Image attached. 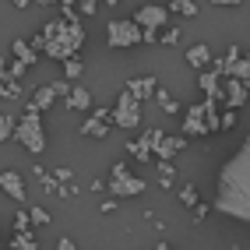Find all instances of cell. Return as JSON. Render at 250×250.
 Masks as SVG:
<instances>
[{
    "label": "cell",
    "instance_id": "8",
    "mask_svg": "<svg viewBox=\"0 0 250 250\" xmlns=\"http://www.w3.org/2000/svg\"><path fill=\"white\" fill-rule=\"evenodd\" d=\"M109 124H113V109L99 106L88 120L81 124V134H85V138H106V134H109Z\"/></svg>",
    "mask_w": 250,
    "mask_h": 250
},
{
    "label": "cell",
    "instance_id": "20",
    "mask_svg": "<svg viewBox=\"0 0 250 250\" xmlns=\"http://www.w3.org/2000/svg\"><path fill=\"white\" fill-rule=\"evenodd\" d=\"M7 250H39V243L32 240V232H14L11 236V247Z\"/></svg>",
    "mask_w": 250,
    "mask_h": 250
},
{
    "label": "cell",
    "instance_id": "4",
    "mask_svg": "<svg viewBox=\"0 0 250 250\" xmlns=\"http://www.w3.org/2000/svg\"><path fill=\"white\" fill-rule=\"evenodd\" d=\"M130 21L141 28V42H159V32L169 25V7L166 4H141Z\"/></svg>",
    "mask_w": 250,
    "mask_h": 250
},
{
    "label": "cell",
    "instance_id": "23",
    "mask_svg": "<svg viewBox=\"0 0 250 250\" xmlns=\"http://www.w3.org/2000/svg\"><path fill=\"white\" fill-rule=\"evenodd\" d=\"M155 169H159V183H162L166 190H173V180H176V169H173V162H159Z\"/></svg>",
    "mask_w": 250,
    "mask_h": 250
},
{
    "label": "cell",
    "instance_id": "34",
    "mask_svg": "<svg viewBox=\"0 0 250 250\" xmlns=\"http://www.w3.org/2000/svg\"><path fill=\"white\" fill-rule=\"evenodd\" d=\"M205 215H208V205H197V208H194V219H197V222H201Z\"/></svg>",
    "mask_w": 250,
    "mask_h": 250
},
{
    "label": "cell",
    "instance_id": "26",
    "mask_svg": "<svg viewBox=\"0 0 250 250\" xmlns=\"http://www.w3.org/2000/svg\"><path fill=\"white\" fill-rule=\"evenodd\" d=\"M81 71H85V63H81L78 57H71V60H63V74H67L71 81H74V78H81Z\"/></svg>",
    "mask_w": 250,
    "mask_h": 250
},
{
    "label": "cell",
    "instance_id": "25",
    "mask_svg": "<svg viewBox=\"0 0 250 250\" xmlns=\"http://www.w3.org/2000/svg\"><path fill=\"white\" fill-rule=\"evenodd\" d=\"M14 138V116L0 113V141H11Z\"/></svg>",
    "mask_w": 250,
    "mask_h": 250
},
{
    "label": "cell",
    "instance_id": "33",
    "mask_svg": "<svg viewBox=\"0 0 250 250\" xmlns=\"http://www.w3.org/2000/svg\"><path fill=\"white\" fill-rule=\"evenodd\" d=\"M57 250H74V240H71V236H60V240H57Z\"/></svg>",
    "mask_w": 250,
    "mask_h": 250
},
{
    "label": "cell",
    "instance_id": "3",
    "mask_svg": "<svg viewBox=\"0 0 250 250\" xmlns=\"http://www.w3.org/2000/svg\"><path fill=\"white\" fill-rule=\"evenodd\" d=\"M14 141H18L25 152L32 155H42L46 152V130H42V116L25 109L21 120H14Z\"/></svg>",
    "mask_w": 250,
    "mask_h": 250
},
{
    "label": "cell",
    "instance_id": "18",
    "mask_svg": "<svg viewBox=\"0 0 250 250\" xmlns=\"http://www.w3.org/2000/svg\"><path fill=\"white\" fill-rule=\"evenodd\" d=\"M11 53H14V60H18V63H25V67H32V63H36V49H32L25 39H14Z\"/></svg>",
    "mask_w": 250,
    "mask_h": 250
},
{
    "label": "cell",
    "instance_id": "16",
    "mask_svg": "<svg viewBox=\"0 0 250 250\" xmlns=\"http://www.w3.org/2000/svg\"><path fill=\"white\" fill-rule=\"evenodd\" d=\"M53 99H57V92H53V85H42V88L36 92V99H32V103H28V109L42 116V113H46L49 106H53Z\"/></svg>",
    "mask_w": 250,
    "mask_h": 250
},
{
    "label": "cell",
    "instance_id": "9",
    "mask_svg": "<svg viewBox=\"0 0 250 250\" xmlns=\"http://www.w3.org/2000/svg\"><path fill=\"white\" fill-rule=\"evenodd\" d=\"M0 194H7L14 205H25V201H28V190H25V180H21V173H14V169L0 173Z\"/></svg>",
    "mask_w": 250,
    "mask_h": 250
},
{
    "label": "cell",
    "instance_id": "6",
    "mask_svg": "<svg viewBox=\"0 0 250 250\" xmlns=\"http://www.w3.org/2000/svg\"><path fill=\"white\" fill-rule=\"evenodd\" d=\"M106 190H109L113 197H138V194H145V180L130 176L127 166L116 162V166H113V176H109V183H106Z\"/></svg>",
    "mask_w": 250,
    "mask_h": 250
},
{
    "label": "cell",
    "instance_id": "19",
    "mask_svg": "<svg viewBox=\"0 0 250 250\" xmlns=\"http://www.w3.org/2000/svg\"><path fill=\"white\" fill-rule=\"evenodd\" d=\"M155 103H159V109H162V113H169V116H173V113H180V99H176V95H169L166 88H159V92H155Z\"/></svg>",
    "mask_w": 250,
    "mask_h": 250
},
{
    "label": "cell",
    "instance_id": "17",
    "mask_svg": "<svg viewBox=\"0 0 250 250\" xmlns=\"http://www.w3.org/2000/svg\"><path fill=\"white\" fill-rule=\"evenodd\" d=\"M187 63H190V67H197V71H201V67H211V49H208L205 42L190 46V49H187Z\"/></svg>",
    "mask_w": 250,
    "mask_h": 250
},
{
    "label": "cell",
    "instance_id": "39",
    "mask_svg": "<svg viewBox=\"0 0 250 250\" xmlns=\"http://www.w3.org/2000/svg\"><path fill=\"white\" fill-rule=\"evenodd\" d=\"M243 60H247V63H250V49H247V57H243Z\"/></svg>",
    "mask_w": 250,
    "mask_h": 250
},
{
    "label": "cell",
    "instance_id": "29",
    "mask_svg": "<svg viewBox=\"0 0 250 250\" xmlns=\"http://www.w3.org/2000/svg\"><path fill=\"white\" fill-rule=\"evenodd\" d=\"M162 138H166V134H162L159 127H148V130H145V141H148V148H152V155H155V148H159Z\"/></svg>",
    "mask_w": 250,
    "mask_h": 250
},
{
    "label": "cell",
    "instance_id": "21",
    "mask_svg": "<svg viewBox=\"0 0 250 250\" xmlns=\"http://www.w3.org/2000/svg\"><path fill=\"white\" fill-rule=\"evenodd\" d=\"M169 11H176V14H183V18H194L197 11H201V4H194V0H173V4H166Z\"/></svg>",
    "mask_w": 250,
    "mask_h": 250
},
{
    "label": "cell",
    "instance_id": "15",
    "mask_svg": "<svg viewBox=\"0 0 250 250\" xmlns=\"http://www.w3.org/2000/svg\"><path fill=\"white\" fill-rule=\"evenodd\" d=\"M63 103H67V109H74V113H85V109L92 106V92L78 85V88L67 92V99H63Z\"/></svg>",
    "mask_w": 250,
    "mask_h": 250
},
{
    "label": "cell",
    "instance_id": "38",
    "mask_svg": "<svg viewBox=\"0 0 250 250\" xmlns=\"http://www.w3.org/2000/svg\"><path fill=\"white\" fill-rule=\"evenodd\" d=\"M155 250H169V243H155Z\"/></svg>",
    "mask_w": 250,
    "mask_h": 250
},
{
    "label": "cell",
    "instance_id": "27",
    "mask_svg": "<svg viewBox=\"0 0 250 250\" xmlns=\"http://www.w3.org/2000/svg\"><path fill=\"white\" fill-rule=\"evenodd\" d=\"M159 42H162V46H176V42H180V28H176V25H173V28H162V32H159Z\"/></svg>",
    "mask_w": 250,
    "mask_h": 250
},
{
    "label": "cell",
    "instance_id": "35",
    "mask_svg": "<svg viewBox=\"0 0 250 250\" xmlns=\"http://www.w3.org/2000/svg\"><path fill=\"white\" fill-rule=\"evenodd\" d=\"M53 176H57V180H60V183H63V180H71V176H74V173H71V169H57V173H53Z\"/></svg>",
    "mask_w": 250,
    "mask_h": 250
},
{
    "label": "cell",
    "instance_id": "7",
    "mask_svg": "<svg viewBox=\"0 0 250 250\" xmlns=\"http://www.w3.org/2000/svg\"><path fill=\"white\" fill-rule=\"evenodd\" d=\"M106 36H109V46L113 49H127V46H138L141 42V28L130 21V18H113L106 25Z\"/></svg>",
    "mask_w": 250,
    "mask_h": 250
},
{
    "label": "cell",
    "instance_id": "40",
    "mask_svg": "<svg viewBox=\"0 0 250 250\" xmlns=\"http://www.w3.org/2000/svg\"><path fill=\"white\" fill-rule=\"evenodd\" d=\"M0 250H4V240H0Z\"/></svg>",
    "mask_w": 250,
    "mask_h": 250
},
{
    "label": "cell",
    "instance_id": "1",
    "mask_svg": "<svg viewBox=\"0 0 250 250\" xmlns=\"http://www.w3.org/2000/svg\"><path fill=\"white\" fill-rule=\"evenodd\" d=\"M211 208L250 226V134L236 148V155L222 162L219 180H215V205Z\"/></svg>",
    "mask_w": 250,
    "mask_h": 250
},
{
    "label": "cell",
    "instance_id": "32",
    "mask_svg": "<svg viewBox=\"0 0 250 250\" xmlns=\"http://www.w3.org/2000/svg\"><path fill=\"white\" fill-rule=\"evenodd\" d=\"M95 7H99L95 0H81V4H74V11H78V14H95Z\"/></svg>",
    "mask_w": 250,
    "mask_h": 250
},
{
    "label": "cell",
    "instance_id": "13",
    "mask_svg": "<svg viewBox=\"0 0 250 250\" xmlns=\"http://www.w3.org/2000/svg\"><path fill=\"white\" fill-rule=\"evenodd\" d=\"M197 134H208V127H205V109H201V106H190V109H187V120H183V138H197Z\"/></svg>",
    "mask_w": 250,
    "mask_h": 250
},
{
    "label": "cell",
    "instance_id": "11",
    "mask_svg": "<svg viewBox=\"0 0 250 250\" xmlns=\"http://www.w3.org/2000/svg\"><path fill=\"white\" fill-rule=\"evenodd\" d=\"M127 92L138 99V103H148V99H155V92H159V81L152 78V74H145V78H130L127 81Z\"/></svg>",
    "mask_w": 250,
    "mask_h": 250
},
{
    "label": "cell",
    "instance_id": "2",
    "mask_svg": "<svg viewBox=\"0 0 250 250\" xmlns=\"http://www.w3.org/2000/svg\"><path fill=\"white\" fill-rule=\"evenodd\" d=\"M81 42H85V32H81V25H78V18H71V21H49L36 39H32V49H42L46 57H53V60H71L78 49H81Z\"/></svg>",
    "mask_w": 250,
    "mask_h": 250
},
{
    "label": "cell",
    "instance_id": "28",
    "mask_svg": "<svg viewBox=\"0 0 250 250\" xmlns=\"http://www.w3.org/2000/svg\"><path fill=\"white\" fill-rule=\"evenodd\" d=\"M28 211V222H36V226H49V211L46 208H25Z\"/></svg>",
    "mask_w": 250,
    "mask_h": 250
},
{
    "label": "cell",
    "instance_id": "30",
    "mask_svg": "<svg viewBox=\"0 0 250 250\" xmlns=\"http://www.w3.org/2000/svg\"><path fill=\"white\" fill-rule=\"evenodd\" d=\"M232 127H236V113L226 109V113L219 116V130H232Z\"/></svg>",
    "mask_w": 250,
    "mask_h": 250
},
{
    "label": "cell",
    "instance_id": "36",
    "mask_svg": "<svg viewBox=\"0 0 250 250\" xmlns=\"http://www.w3.org/2000/svg\"><path fill=\"white\" fill-rule=\"evenodd\" d=\"M4 74H7V60H4V57H0V78H4Z\"/></svg>",
    "mask_w": 250,
    "mask_h": 250
},
{
    "label": "cell",
    "instance_id": "12",
    "mask_svg": "<svg viewBox=\"0 0 250 250\" xmlns=\"http://www.w3.org/2000/svg\"><path fill=\"white\" fill-rule=\"evenodd\" d=\"M183 148H187V138L183 134H166L162 141H159V148H155V155H159V162H173V155L176 152H183Z\"/></svg>",
    "mask_w": 250,
    "mask_h": 250
},
{
    "label": "cell",
    "instance_id": "31",
    "mask_svg": "<svg viewBox=\"0 0 250 250\" xmlns=\"http://www.w3.org/2000/svg\"><path fill=\"white\" fill-rule=\"evenodd\" d=\"M28 226H32V222H28V211L21 208V211H18V219H14V232H28Z\"/></svg>",
    "mask_w": 250,
    "mask_h": 250
},
{
    "label": "cell",
    "instance_id": "14",
    "mask_svg": "<svg viewBox=\"0 0 250 250\" xmlns=\"http://www.w3.org/2000/svg\"><path fill=\"white\" fill-rule=\"evenodd\" d=\"M197 85H201V92H205V99H215L219 103V88H222V74L215 71V67H208V71H201V78H197Z\"/></svg>",
    "mask_w": 250,
    "mask_h": 250
},
{
    "label": "cell",
    "instance_id": "37",
    "mask_svg": "<svg viewBox=\"0 0 250 250\" xmlns=\"http://www.w3.org/2000/svg\"><path fill=\"white\" fill-rule=\"evenodd\" d=\"M243 92H247V95H250V78H247V81H243Z\"/></svg>",
    "mask_w": 250,
    "mask_h": 250
},
{
    "label": "cell",
    "instance_id": "22",
    "mask_svg": "<svg viewBox=\"0 0 250 250\" xmlns=\"http://www.w3.org/2000/svg\"><path fill=\"white\" fill-rule=\"evenodd\" d=\"M127 152L134 155L138 162H148V159H152V148H148V141H145V138H138V141H130V145H127Z\"/></svg>",
    "mask_w": 250,
    "mask_h": 250
},
{
    "label": "cell",
    "instance_id": "5",
    "mask_svg": "<svg viewBox=\"0 0 250 250\" xmlns=\"http://www.w3.org/2000/svg\"><path fill=\"white\" fill-rule=\"evenodd\" d=\"M113 124L116 127H124V130H134L141 127V103L134 95H130L127 88L116 95V106H113Z\"/></svg>",
    "mask_w": 250,
    "mask_h": 250
},
{
    "label": "cell",
    "instance_id": "24",
    "mask_svg": "<svg viewBox=\"0 0 250 250\" xmlns=\"http://www.w3.org/2000/svg\"><path fill=\"white\" fill-rule=\"evenodd\" d=\"M180 201L187 205V208H197V205H201V197H197V187H194V183H183V187H180Z\"/></svg>",
    "mask_w": 250,
    "mask_h": 250
},
{
    "label": "cell",
    "instance_id": "10",
    "mask_svg": "<svg viewBox=\"0 0 250 250\" xmlns=\"http://www.w3.org/2000/svg\"><path fill=\"white\" fill-rule=\"evenodd\" d=\"M219 99L226 103V109H243L247 106V92H243V81H232V78H222V88H219Z\"/></svg>",
    "mask_w": 250,
    "mask_h": 250
}]
</instances>
